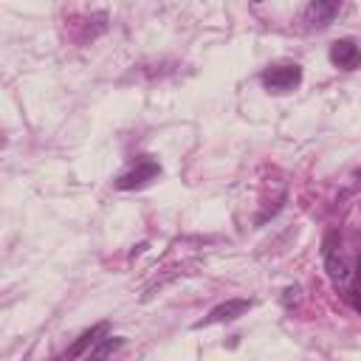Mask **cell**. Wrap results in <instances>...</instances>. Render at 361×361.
Segmentation results:
<instances>
[{"instance_id": "obj_1", "label": "cell", "mask_w": 361, "mask_h": 361, "mask_svg": "<svg viewBox=\"0 0 361 361\" xmlns=\"http://www.w3.org/2000/svg\"><path fill=\"white\" fill-rule=\"evenodd\" d=\"M158 175H161V164H158L156 158H150V156H142L133 170H128L125 175L116 178V186H118V189H142V186H147L150 181H156Z\"/></svg>"}, {"instance_id": "obj_2", "label": "cell", "mask_w": 361, "mask_h": 361, "mask_svg": "<svg viewBox=\"0 0 361 361\" xmlns=\"http://www.w3.org/2000/svg\"><path fill=\"white\" fill-rule=\"evenodd\" d=\"M302 82V68L299 65H274L263 74V85L271 93H291Z\"/></svg>"}, {"instance_id": "obj_3", "label": "cell", "mask_w": 361, "mask_h": 361, "mask_svg": "<svg viewBox=\"0 0 361 361\" xmlns=\"http://www.w3.org/2000/svg\"><path fill=\"white\" fill-rule=\"evenodd\" d=\"M330 62L341 71H355L361 65V48L355 40H336L330 46Z\"/></svg>"}, {"instance_id": "obj_4", "label": "cell", "mask_w": 361, "mask_h": 361, "mask_svg": "<svg viewBox=\"0 0 361 361\" xmlns=\"http://www.w3.org/2000/svg\"><path fill=\"white\" fill-rule=\"evenodd\" d=\"M252 308V302L249 299H229V302H223V305H217L203 322H198L195 327H203V325H220V322H231V319H237V316H243L246 311Z\"/></svg>"}, {"instance_id": "obj_5", "label": "cell", "mask_w": 361, "mask_h": 361, "mask_svg": "<svg viewBox=\"0 0 361 361\" xmlns=\"http://www.w3.org/2000/svg\"><path fill=\"white\" fill-rule=\"evenodd\" d=\"M341 9V0H311V9H308V23L316 29H325L333 23V18Z\"/></svg>"}, {"instance_id": "obj_6", "label": "cell", "mask_w": 361, "mask_h": 361, "mask_svg": "<svg viewBox=\"0 0 361 361\" xmlns=\"http://www.w3.org/2000/svg\"><path fill=\"white\" fill-rule=\"evenodd\" d=\"M104 333H107V325H104V322H102V325H93L90 330H85V333L79 336V341L68 350V355L74 358V355H82L88 347L93 350V347H96V341H102V336H104Z\"/></svg>"}, {"instance_id": "obj_7", "label": "cell", "mask_w": 361, "mask_h": 361, "mask_svg": "<svg viewBox=\"0 0 361 361\" xmlns=\"http://www.w3.org/2000/svg\"><path fill=\"white\" fill-rule=\"evenodd\" d=\"M122 344H125L122 339H104L99 347H93V350H90V355H93V358H102V355H107V353H116Z\"/></svg>"}, {"instance_id": "obj_8", "label": "cell", "mask_w": 361, "mask_h": 361, "mask_svg": "<svg viewBox=\"0 0 361 361\" xmlns=\"http://www.w3.org/2000/svg\"><path fill=\"white\" fill-rule=\"evenodd\" d=\"M355 294H361V254H358V263H355Z\"/></svg>"}, {"instance_id": "obj_9", "label": "cell", "mask_w": 361, "mask_h": 361, "mask_svg": "<svg viewBox=\"0 0 361 361\" xmlns=\"http://www.w3.org/2000/svg\"><path fill=\"white\" fill-rule=\"evenodd\" d=\"M254 4H260V0H254Z\"/></svg>"}]
</instances>
